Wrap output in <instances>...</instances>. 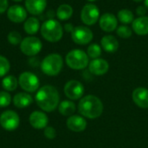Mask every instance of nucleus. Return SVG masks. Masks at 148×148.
<instances>
[{
	"mask_svg": "<svg viewBox=\"0 0 148 148\" xmlns=\"http://www.w3.org/2000/svg\"><path fill=\"white\" fill-rule=\"evenodd\" d=\"M37 106L44 112H52L58 108L60 95L58 90L51 85L41 87L35 96Z\"/></svg>",
	"mask_w": 148,
	"mask_h": 148,
	"instance_id": "1",
	"label": "nucleus"
},
{
	"mask_svg": "<svg viewBox=\"0 0 148 148\" xmlns=\"http://www.w3.org/2000/svg\"><path fill=\"white\" fill-rule=\"evenodd\" d=\"M78 112L82 116L88 119H97L103 112V103L97 96L88 95L80 100Z\"/></svg>",
	"mask_w": 148,
	"mask_h": 148,
	"instance_id": "2",
	"label": "nucleus"
},
{
	"mask_svg": "<svg viewBox=\"0 0 148 148\" xmlns=\"http://www.w3.org/2000/svg\"><path fill=\"white\" fill-rule=\"evenodd\" d=\"M42 36L49 42H57L63 36V27L55 19H48L40 28Z\"/></svg>",
	"mask_w": 148,
	"mask_h": 148,
	"instance_id": "3",
	"label": "nucleus"
},
{
	"mask_svg": "<svg viewBox=\"0 0 148 148\" xmlns=\"http://www.w3.org/2000/svg\"><path fill=\"white\" fill-rule=\"evenodd\" d=\"M63 67V59L61 55L52 53L45 56L41 62V69L49 76H56L60 74Z\"/></svg>",
	"mask_w": 148,
	"mask_h": 148,
	"instance_id": "4",
	"label": "nucleus"
},
{
	"mask_svg": "<svg viewBox=\"0 0 148 148\" xmlns=\"http://www.w3.org/2000/svg\"><path fill=\"white\" fill-rule=\"evenodd\" d=\"M67 65L75 70H81L87 68L89 64V57L88 54L82 49L70 50L65 57Z\"/></svg>",
	"mask_w": 148,
	"mask_h": 148,
	"instance_id": "5",
	"label": "nucleus"
},
{
	"mask_svg": "<svg viewBox=\"0 0 148 148\" xmlns=\"http://www.w3.org/2000/svg\"><path fill=\"white\" fill-rule=\"evenodd\" d=\"M42 49L41 40L35 36H29L24 37L20 43V50L27 56H36Z\"/></svg>",
	"mask_w": 148,
	"mask_h": 148,
	"instance_id": "6",
	"label": "nucleus"
},
{
	"mask_svg": "<svg viewBox=\"0 0 148 148\" xmlns=\"http://www.w3.org/2000/svg\"><path fill=\"white\" fill-rule=\"evenodd\" d=\"M18 84L22 89L28 93H34L40 88V81L38 77L29 71H25L20 74L18 77Z\"/></svg>",
	"mask_w": 148,
	"mask_h": 148,
	"instance_id": "7",
	"label": "nucleus"
},
{
	"mask_svg": "<svg viewBox=\"0 0 148 148\" xmlns=\"http://www.w3.org/2000/svg\"><path fill=\"white\" fill-rule=\"evenodd\" d=\"M94 37V34L92 30L86 26L80 25L74 28L71 32V38L73 42L79 45H86L88 44Z\"/></svg>",
	"mask_w": 148,
	"mask_h": 148,
	"instance_id": "8",
	"label": "nucleus"
},
{
	"mask_svg": "<svg viewBox=\"0 0 148 148\" xmlns=\"http://www.w3.org/2000/svg\"><path fill=\"white\" fill-rule=\"evenodd\" d=\"M0 125L6 131H14L20 125V117L13 110H6L0 115Z\"/></svg>",
	"mask_w": 148,
	"mask_h": 148,
	"instance_id": "9",
	"label": "nucleus"
},
{
	"mask_svg": "<svg viewBox=\"0 0 148 148\" xmlns=\"http://www.w3.org/2000/svg\"><path fill=\"white\" fill-rule=\"evenodd\" d=\"M65 95L72 101L80 100L84 95V86L83 84L76 80H70L65 85L63 88Z\"/></svg>",
	"mask_w": 148,
	"mask_h": 148,
	"instance_id": "10",
	"label": "nucleus"
},
{
	"mask_svg": "<svg viewBox=\"0 0 148 148\" xmlns=\"http://www.w3.org/2000/svg\"><path fill=\"white\" fill-rule=\"evenodd\" d=\"M81 19L82 23L88 26L95 24L100 19V10L98 7L93 3L85 4L81 12Z\"/></svg>",
	"mask_w": 148,
	"mask_h": 148,
	"instance_id": "11",
	"label": "nucleus"
},
{
	"mask_svg": "<svg viewBox=\"0 0 148 148\" xmlns=\"http://www.w3.org/2000/svg\"><path fill=\"white\" fill-rule=\"evenodd\" d=\"M6 14L8 19L10 22L15 23H24V21L27 19L28 12L25 7L18 4H14L8 8Z\"/></svg>",
	"mask_w": 148,
	"mask_h": 148,
	"instance_id": "12",
	"label": "nucleus"
},
{
	"mask_svg": "<svg viewBox=\"0 0 148 148\" xmlns=\"http://www.w3.org/2000/svg\"><path fill=\"white\" fill-rule=\"evenodd\" d=\"M29 121L30 126L35 129H44L48 127L49 117L48 115L42 111H34L30 114Z\"/></svg>",
	"mask_w": 148,
	"mask_h": 148,
	"instance_id": "13",
	"label": "nucleus"
},
{
	"mask_svg": "<svg viewBox=\"0 0 148 148\" xmlns=\"http://www.w3.org/2000/svg\"><path fill=\"white\" fill-rule=\"evenodd\" d=\"M101 29L105 32H112L118 27V19L112 13H105L99 19Z\"/></svg>",
	"mask_w": 148,
	"mask_h": 148,
	"instance_id": "14",
	"label": "nucleus"
},
{
	"mask_svg": "<svg viewBox=\"0 0 148 148\" xmlns=\"http://www.w3.org/2000/svg\"><path fill=\"white\" fill-rule=\"evenodd\" d=\"M24 7L28 13L33 16L41 15L47 7V0H25Z\"/></svg>",
	"mask_w": 148,
	"mask_h": 148,
	"instance_id": "15",
	"label": "nucleus"
},
{
	"mask_svg": "<svg viewBox=\"0 0 148 148\" xmlns=\"http://www.w3.org/2000/svg\"><path fill=\"white\" fill-rule=\"evenodd\" d=\"M89 71L95 75H103L108 73L109 69L108 62L101 58L93 59L88 64Z\"/></svg>",
	"mask_w": 148,
	"mask_h": 148,
	"instance_id": "16",
	"label": "nucleus"
},
{
	"mask_svg": "<svg viewBox=\"0 0 148 148\" xmlns=\"http://www.w3.org/2000/svg\"><path fill=\"white\" fill-rule=\"evenodd\" d=\"M66 125L69 130L75 133H80L86 129L88 123L83 116L73 114L69 117V119L66 121Z\"/></svg>",
	"mask_w": 148,
	"mask_h": 148,
	"instance_id": "17",
	"label": "nucleus"
},
{
	"mask_svg": "<svg viewBox=\"0 0 148 148\" xmlns=\"http://www.w3.org/2000/svg\"><path fill=\"white\" fill-rule=\"evenodd\" d=\"M132 99L140 108H148V89L146 88H137L133 91Z\"/></svg>",
	"mask_w": 148,
	"mask_h": 148,
	"instance_id": "18",
	"label": "nucleus"
},
{
	"mask_svg": "<svg viewBox=\"0 0 148 148\" xmlns=\"http://www.w3.org/2000/svg\"><path fill=\"white\" fill-rule=\"evenodd\" d=\"M33 102V97L27 92H20L14 95L13 104L17 108H25Z\"/></svg>",
	"mask_w": 148,
	"mask_h": 148,
	"instance_id": "19",
	"label": "nucleus"
},
{
	"mask_svg": "<svg viewBox=\"0 0 148 148\" xmlns=\"http://www.w3.org/2000/svg\"><path fill=\"white\" fill-rule=\"evenodd\" d=\"M132 28L138 36L148 35V16H143L134 19L132 23Z\"/></svg>",
	"mask_w": 148,
	"mask_h": 148,
	"instance_id": "20",
	"label": "nucleus"
},
{
	"mask_svg": "<svg viewBox=\"0 0 148 148\" xmlns=\"http://www.w3.org/2000/svg\"><path fill=\"white\" fill-rule=\"evenodd\" d=\"M101 48L108 53H114L119 48V42L112 35H106L101 40Z\"/></svg>",
	"mask_w": 148,
	"mask_h": 148,
	"instance_id": "21",
	"label": "nucleus"
},
{
	"mask_svg": "<svg viewBox=\"0 0 148 148\" xmlns=\"http://www.w3.org/2000/svg\"><path fill=\"white\" fill-rule=\"evenodd\" d=\"M41 28V23L38 18L35 16H31L27 18L23 23V29L26 34L29 36L36 35Z\"/></svg>",
	"mask_w": 148,
	"mask_h": 148,
	"instance_id": "22",
	"label": "nucleus"
},
{
	"mask_svg": "<svg viewBox=\"0 0 148 148\" xmlns=\"http://www.w3.org/2000/svg\"><path fill=\"white\" fill-rule=\"evenodd\" d=\"M73 12H74V10L71 5L68 3H63V4H61L57 8L56 16L61 21H66V20H69L72 16Z\"/></svg>",
	"mask_w": 148,
	"mask_h": 148,
	"instance_id": "23",
	"label": "nucleus"
},
{
	"mask_svg": "<svg viewBox=\"0 0 148 148\" xmlns=\"http://www.w3.org/2000/svg\"><path fill=\"white\" fill-rule=\"evenodd\" d=\"M76 107L72 101H62L59 103L58 111L63 116H71L75 112Z\"/></svg>",
	"mask_w": 148,
	"mask_h": 148,
	"instance_id": "24",
	"label": "nucleus"
},
{
	"mask_svg": "<svg viewBox=\"0 0 148 148\" xmlns=\"http://www.w3.org/2000/svg\"><path fill=\"white\" fill-rule=\"evenodd\" d=\"M18 86V79L14 75H6L2 80V87L7 92H11L16 89Z\"/></svg>",
	"mask_w": 148,
	"mask_h": 148,
	"instance_id": "25",
	"label": "nucleus"
},
{
	"mask_svg": "<svg viewBox=\"0 0 148 148\" xmlns=\"http://www.w3.org/2000/svg\"><path fill=\"white\" fill-rule=\"evenodd\" d=\"M117 19L124 24H128V23H132L134 22V13L130 10L123 9L118 12Z\"/></svg>",
	"mask_w": 148,
	"mask_h": 148,
	"instance_id": "26",
	"label": "nucleus"
},
{
	"mask_svg": "<svg viewBox=\"0 0 148 148\" xmlns=\"http://www.w3.org/2000/svg\"><path fill=\"white\" fill-rule=\"evenodd\" d=\"M87 54H88V57H90L92 59L100 58V56L101 55V47L97 43H93L88 46Z\"/></svg>",
	"mask_w": 148,
	"mask_h": 148,
	"instance_id": "27",
	"label": "nucleus"
},
{
	"mask_svg": "<svg viewBox=\"0 0 148 148\" xmlns=\"http://www.w3.org/2000/svg\"><path fill=\"white\" fill-rule=\"evenodd\" d=\"M10 69V63L9 60L0 55V77H4Z\"/></svg>",
	"mask_w": 148,
	"mask_h": 148,
	"instance_id": "28",
	"label": "nucleus"
},
{
	"mask_svg": "<svg viewBox=\"0 0 148 148\" xmlns=\"http://www.w3.org/2000/svg\"><path fill=\"white\" fill-rule=\"evenodd\" d=\"M7 40L12 45H18L21 43L23 38H22L21 34L18 31L12 30V31L9 32V34L7 36Z\"/></svg>",
	"mask_w": 148,
	"mask_h": 148,
	"instance_id": "29",
	"label": "nucleus"
},
{
	"mask_svg": "<svg viewBox=\"0 0 148 148\" xmlns=\"http://www.w3.org/2000/svg\"><path fill=\"white\" fill-rule=\"evenodd\" d=\"M117 35L121 37V38H129L132 34H133V30L131 28H129L128 26L127 25H121V26H119L117 28Z\"/></svg>",
	"mask_w": 148,
	"mask_h": 148,
	"instance_id": "30",
	"label": "nucleus"
},
{
	"mask_svg": "<svg viewBox=\"0 0 148 148\" xmlns=\"http://www.w3.org/2000/svg\"><path fill=\"white\" fill-rule=\"evenodd\" d=\"M11 95L7 91H0V108H6L11 103Z\"/></svg>",
	"mask_w": 148,
	"mask_h": 148,
	"instance_id": "31",
	"label": "nucleus"
},
{
	"mask_svg": "<svg viewBox=\"0 0 148 148\" xmlns=\"http://www.w3.org/2000/svg\"><path fill=\"white\" fill-rule=\"evenodd\" d=\"M43 134L44 136L49 139V140H53L56 138V131L54 127H46L44 128V131H43Z\"/></svg>",
	"mask_w": 148,
	"mask_h": 148,
	"instance_id": "32",
	"label": "nucleus"
},
{
	"mask_svg": "<svg viewBox=\"0 0 148 148\" xmlns=\"http://www.w3.org/2000/svg\"><path fill=\"white\" fill-rule=\"evenodd\" d=\"M8 8H9L8 0H0V14L6 12Z\"/></svg>",
	"mask_w": 148,
	"mask_h": 148,
	"instance_id": "33",
	"label": "nucleus"
},
{
	"mask_svg": "<svg viewBox=\"0 0 148 148\" xmlns=\"http://www.w3.org/2000/svg\"><path fill=\"white\" fill-rule=\"evenodd\" d=\"M147 12V8L145 6H139L136 10V13L140 16H143Z\"/></svg>",
	"mask_w": 148,
	"mask_h": 148,
	"instance_id": "34",
	"label": "nucleus"
},
{
	"mask_svg": "<svg viewBox=\"0 0 148 148\" xmlns=\"http://www.w3.org/2000/svg\"><path fill=\"white\" fill-rule=\"evenodd\" d=\"M64 28H65V30H66V31H68V32H72L75 27H74L71 23H67V24H65Z\"/></svg>",
	"mask_w": 148,
	"mask_h": 148,
	"instance_id": "35",
	"label": "nucleus"
},
{
	"mask_svg": "<svg viewBox=\"0 0 148 148\" xmlns=\"http://www.w3.org/2000/svg\"><path fill=\"white\" fill-rule=\"evenodd\" d=\"M145 6L147 9H148V0H145Z\"/></svg>",
	"mask_w": 148,
	"mask_h": 148,
	"instance_id": "36",
	"label": "nucleus"
},
{
	"mask_svg": "<svg viewBox=\"0 0 148 148\" xmlns=\"http://www.w3.org/2000/svg\"><path fill=\"white\" fill-rule=\"evenodd\" d=\"M134 2H137V3H139V2H141V1H143V0H134Z\"/></svg>",
	"mask_w": 148,
	"mask_h": 148,
	"instance_id": "37",
	"label": "nucleus"
},
{
	"mask_svg": "<svg viewBox=\"0 0 148 148\" xmlns=\"http://www.w3.org/2000/svg\"><path fill=\"white\" fill-rule=\"evenodd\" d=\"M12 1H14V2H21L23 0H12Z\"/></svg>",
	"mask_w": 148,
	"mask_h": 148,
	"instance_id": "38",
	"label": "nucleus"
},
{
	"mask_svg": "<svg viewBox=\"0 0 148 148\" xmlns=\"http://www.w3.org/2000/svg\"><path fill=\"white\" fill-rule=\"evenodd\" d=\"M87 1H88V2H95V1H96V0H87Z\"/></svg>",
	"mask_w": 148,
	"mask_h": 148,
	"instance_id": "39",
	"label": "nucleus"
}]
</instances>
